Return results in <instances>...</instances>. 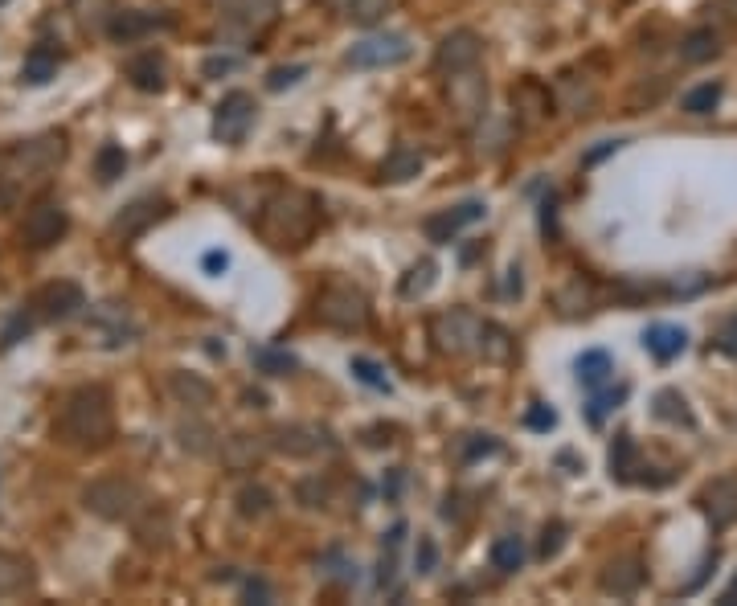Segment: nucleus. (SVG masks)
Masks as SVG:
<instances>
[{
  "label": "nucleus",
  "instance_id": "7",
  "mask_svg": "<svg viewBox=\"0 0 737 606\" xmlns=\"http://www.w3.org/2000/svg\"><path fill=\"white\" fill-rule=\"evenodd\" d=\"M447 103H451V111H455V119H459L463 127L480 123L484 111H488V78L475 70V66L451 74V78H447Z\"/></svg>",
  "mask_w": 737,
  "mask_h": 606
},
{
  "label": "nucleus",
  "instance_id": "28",
  "mask_svg": "<svg viewBox=\"0 0 737 606\" xmlns=\"http://www.w3.org/2000/svg\"><path fill=\"white\" fill-rule=\"evenodd\" d=\"M258 459H263V439L254 435H234L222 443V463L234 467V471H250Z\"/></svg>",
  "mask_w": 737,
  "mask_h": 606
},
{
  "label": "nucleus",
  "instance_id": "29",
  "mask_svg": "<svg viewBox=\"0 0 737 606\" xmlns=\"http://www.w3.org/2000/svg\"><path fill=\"white\" fill-rule=\"evenodd\" d=\"M250 365L258 373H267V377H287V373L299 369V361L287 349H271V344H254V349H250Z\"/></svg>",
  "mask_w": 737,
  "mask_h": 606
},
{
  "label": "nucleus",
  "instance_id": "22",
  "mask_svg": "<svg viewBox=\"0 0 737 606\" xmlns=\"http://www.w3.org/2000/svg\"><path fill=\"white\" fill-rule=\"evenodd\" d=\"M606 467H611V480H615V484H631L635 471H643V467H639V447H635L631 435H615L611 455H606Z\"/></svg>",
  "mask_w": 737,
  "mask_h": 606
},
{
  "label": "nucleus",
  "instance_id": "37",
  "mask_svg": "<svg viewBox=\"0 0 737 606\" xmlns=\"http://www.w3.org/2000/svg\"><path fill=\"white\" fill-rule=\"evenodd\" d=\"M271 508H275V496H271L267 488L254 484V488H242V492H238V512L246 516V521H263Z\"/></svg>",
  "mask_w": 737,
  "mask_h": 606
},
{
  "label": "nucleus",
  "instance_id": "57",
  "mask_svg": "<svg viewBox=\"0 0 737 606\" xmlns=\"http://www.w3.org/2000/svg\"><path fill=\"white\" fill-rule=\"evenodd\" d=\"M0 5H9V0H0Z\"/></svg>",
  "mask_w": 737,
  "mask_h": 606
},
{
  "label": "nucleus",
  "instance_id": "8",
  "mask_svg": "<svg viewBox=\"0 0 737 606\" xmlns=\"http://www.w3.org/2000/svg\"><path fill=\"white\" fill-rule=\"evenodd\" d=\"M410 54H414V46L402 33H377V37L357 41L344 62H349L353 70H389V66L410 62Z\"/></svg>",
  "mask_w": 737,
  "mask_h": 606
},
{
  "label": "nucleus",
  "instance_id": "50",
  "mask_svg": "<svg viewBox=\"0 0 737 606\" xmlns=\"http://www.w3.org/2000/svg\"><path fill=\"white\" fill-rule=\"evenodd\" d=\"M471 439H475V443L463 451V459H467V463H471V459H480V455H496V451H500V443H496L492 435H471Z\"/></svg>",
  "mask_w": 737,
  "mask_h": 606
},
{
  "label": "nucleus",
  "instance_id": "33",
  "mask_svg": "<svg viewBox=\"0 0 737 606\" xmlns=\"http://www.w3.org/2000/svg\"><path fill=\"white\" fill-rule=\"evenodd\" d=\"M520 566H525V545H520V537H496L492 541V570L516 574Z\"/></svg>",
  "mask_w": 737,
  "mask_h": 606
},
{
  "label": "nucleus",
  "instance_id": "11",
  "mask_svg": "<svg viewBox=\"0 0 737 606\" xmlns=\"http://www.w3.org/2000/svg\"><path fill=\"white\" fill-rule=\"evenodd\" d=\"M254 99L246 95V91H230L222 103H218V111H213V140L218 144H242L246 140V132H250V123H254Z\"/></svg>",
  "mask_w": 737,
  "mask_h": 606
},
{
  "label": "nucleus",
  "instance_id": "15",
  "mask_svg": "<svg viewBox=\"0 0 737 606\" xmlns=\"http://www.w3.org/2000/svg\"><path fill=\"white\" fill-rule=\"evenodd\" d=\"M701 508L709 516V525L721 533L737 521V475H717L713 484H705L701 492Z\"/></svg>",
  "mask_w": 737,
  "mask_h": 606
},
{
  "label": "nucleus",
  "instance_id": "19",
  "mask_svg": "<svg viewBox=\"0 0 737 606\" xmlns=\"http://www.w3.org/2000/svg\"><path fill=\"white\" fill-rule=\"evenodd\" d=\"M643 349L652 353L660 365H668V361H676L688 349V332L680 324H652L643 332Z\"/></svg>",
  "mask_w": 737,
  "mask_h": 606
},
{
  "label": "nucleus",
  "instance_id": "46",
  "mask_svg": "<svg viewBox=\"0 0 737 606\" xmlns=\"http://www.w3.org/2000/svg\"><path fill=\"white\" fill-rule=\"evenodd\" d=\"M29 328H33V312H17L9 324H5V332H0V349H13V344L21 340V336H29Z\"/></svg>",
  "mask_w": 737,
  "mask_h": 606
},
{
  "label": "nucleus",
  "instance_id": "18",
  "mask_svg": "<svg viewBox=\"0 0 737 606\" xmlns=\"http://www.w3.org/2000/svg\"><path fill=\"white\" fill-rule=\"evenodd\" d=\"M598 586L606 594H615V598H631L643 586V561L639 557H615V561H606Z\"/></svg>",
  "mask_w": 737,
  "mask_h": 606
},
{
  "label": "nucleus",
  "instance_id": "2",
  "mask_svg": "<svg viewBox=\"0 0 737 606\" xmlns=\"http://www.w3.org/2000/svg\"><path fill=\"white\" fill-rule=\"evenodd\" d=\"M320 222V201L303 189H279L258 213V234L271 246H303Z\"/></svg>",
  "mask_w": 737,
  "mask_h": 606
},
{
  "label": "nucleus",
  "instance_id": "36",
  "mask_svg": "<svg viewBox=\"0 0 737 606\" xmlns=\"http://www.w3.org/2000/svg\"><path fill=\"white\" fill-rule=\"evenodd\" d=\"M123 168H127V152H123L119 144H103L99 156H95V177H99L103 185H111V181L123 177Z\"/></svg>",
  "mask_w": 737,
  "mask_h": 606
},
{
  "label": "nucleus",
  "instance_id": "35",
  "mask_svg": "<svg viewBox=\"0 0 737 606\" xmlns=\"http://www.w3.org/2000/svg\"><path fill=\"white\" fill-rule=\"evenodd\" d=\"M623 402H627V385H615V389H594V398H590V406H586V422H590V426H602V422H606V414L619 410Z\"/></svg>",
  "mask_w": 737,
  "mask_h": 606
},
{
  "label": "nucleus",
  "instance_id": "41",
  "mask_svg": "<svg viewBox=\"0 0 737 606\" xmlns=\"http://www.w3.org/2000/svg\"><path fill=\"white\" fill-rule=\"evenodd\" d=\"M389 5H394V0H349V17L369 29L389 13Z\"/></svg>",
  "mask_w": 737,
  "mask_h": 606
},
{
  "label": "nucleus",
  "instance_id": "48",
  "mask_svg": "<svg viewBox=\"0 0 737 606\" xmlns=\"http://www.w3.org/2000/svg\"><path fill=\"white\" fill-rule=\"evenodd\" d=\"M713 340H717V349H721L725 357H733V361H737V312H733L729 320H721V328H717V336H713Z\"/></svg>",
  "mask_w": 737,
  "mask_h": 606
},
{
  "label": "nucleus",
  "instance_id": "10",
  "mask_svg": "<svg viewBox=\"0 0 737 606\" xmlns=\"http://www.w3.org/2000/svg\"><path fill=\"white\" fill-rule=\"evenodd\" d=\"M66 230H70L66 205H62V201H54V197H46V201L29 205L25 226H21V242H25V246H33V250H46V246L62 242V238H66Z\"/></svg>",
  "mask_w": 737,
  "mask_h": 606
},
{
  "label": "nucleus",
  "instance_id": "25",
  "mask_svg": "<svg viewBox=\"0 0 737 606\" xmlns=\"http://www.w3.org/2000/svg\"><path fill=\"white\" fill-rule=\"evenodd\" d=\"M418 172H422V152H418V148H410V144H398L394 152L385 156V164H381V177H385V181H394V185L414 181Z\"/></svg>",
  "mask_w": 737,
  "mask_h": 606
},
{
  "label": "nucleus",
  "instance_id": "53",
  "mask_svg": "<svg viewBox=\"0 0 737 606\" xmlns=\"http://www.w3.org/2000/svg\"><path fill=\"white\" fill-rule=\"evenodd\" d=\"M246 598L250 602H271V586L263 578H254V582H246Z\"/></svg>",
  "mask_w": 737,
  "mask_h": 606
},
{
  "label": "nucleus",
  "instance_id": "26",
  "mask_svg": "<svg viewBox=\"0 0 737 606\" xmlns=\"http://www.w3.org/2000/svg\"><path fill=\"white\" fill-rule=\"evenodd\" d=\"M574 373H578V381H582L586 389H598V385L611 381L615 361H611V353H606V349H586V353L574 361Z\"/></svg>",
  "mask_w": 737,
  "mask_h": 606
},
{
  "label": "nucleus",
  "instance_id": "9",
  "mask_svg": "<svg viewBox=\"0 0 737 606\" xmlns=\"http://www.w3.org/2000/svg\"><path fill=\"white\" fill-rule=\"evenodd\" d=\"M267 447L291 455V459H312L320 451H332V435L316 422H279L271 435H267Z\"/></svg>",
  "mask_w": 737,
  "mask_h": 606
},
{
  "label": "nucleus",
  "instance_id": "38",
  "mask_svg": "<svg viewBox=\"0 0 737 606\" xmlns=\"http://www.w3.org/2000/svg\"><path fill=\"white\" fill-rule=\"evenodd\" d=\"M553 299H557L561 316H582V312H590V287H586L582 279H574L570 287H561Z\"/></svg>",
  "mask_w": 737,
  "mask_h": 606
},
{
  "label": "nucleus",
  "instance_id": "55",
  "mask_svg": "<svg viewBox=\"0 0 737 606\" xmlns=\"http://www.w3.org/2000/svg\"><path fill=\"white\" fill-rule=\"evenodd\" d=\"M324 5H332V9H349V0H324Z\"/></svg>",
  "mask_w": 737,
  "mask_h": 606
},
{
  "label": "nucleus",
  "instance_id": "1",
  "mask_svg": "<svg viewBox=\"0 0 737 606\" xmlns=\"http://www.w3.org/2000/svg\"><path fill=\"white\" fill-rule=\"evenodd\" d=\"M58 439L82 451H99L111 443L115 435V410H111V394L103 385H78L62 398L58 418H54Z\"/></svg>",
  "mask_w": 737,
  "mask_h": 606
},
{
  "label": "nucleus",
  "instance_id": "13",
  "mask_svg": "<svg viewBox=\"0 0 737 606\" xmlns=\"http://www.w3.org/2000/svg\"><path fill=\"white\" fill-rule=\"evenodd\" d=\"M488 213V205L484 201H459V205H451V209H439V213H430V218L422 222V230H426V238L435 242V246H447L463 226H471V222H480Z\"/></svg>",
  "mask_w": 737,
  "mask_h": 606
},
{
  "label": "nucleus",
  "instance_id": "42",
  "mask_svg": "<svg viewBox=\"0 0 737 606\" xmlns=\"http://www.w3.org/2000/svg\"><path fill=\"white\" fill-rule=\"evenodd\" d=\"M566 533H570V525H566V521H549V525L541 529V545H537V557H541V561L557 557V553H561V545H566Z\"/></svg>",
  "mask_w": 737,
  "mask_h": 606
},
{
  "label": "nucleus",
  "instance_id": "47",
  "mask_svg": "<svg viewBox=\"0 0 737 606\" xmlns=\"http://www.w3.org/2000/svg\"><path fill=\"white\" fill-rule=\"evenodd\" d=\"M328 496H332V488H328L324 480H303V484H299V504H303V508H324Z\"/></svg>",
  "mask_w": 737,
  "mask_h": 606
},
{
  "label": "nucleus",
  "instance_id": "16",
  "mask_svg": "<svg viewBox=\"0 0 737 606\" xmlns=\"http://www.w3.org/2000/svg\"><path fill=\"white\" fill-rule=\"evenodd\" d=\"M164 213H168V201H164V197H140V201H132V205H127L119 218L111 222V234L123 238V242H132V238H140L148 226H156Z\"/></svg>",
  "mask_w": 737,
  "mask_h": 606
},
{
  "label": "nucleus",
  "instance_id": "3",
  "mask_svg": "<svg viewBox=\"0 0 737 606\" xmlns=\"http://www.w3.org/2000/svg\"><path fill=\"white\" fill-rule=\"evenodd\" d=\"M62 152H66L62 136H41V140H29V144L13 148L5 160H0V201H13L29 181H41L62 160Z\"/></svg>",
  "mask_w": 737,
  "mask_h": 606
},
{
  "label": "nucleus",
  "instance_id": "14",
  "mask_svg": "<svg viewBox=\"0 0 737 606\" xmlns=\"http://www.w3.org/2000/svg\"><path fill=\"white\" fill-rule=\"evenodd\" d=\"M480 54H484L480 33H471V29H455V33H447V37L439 41V50H435V66H439L443 74H459V70L480 66Z\"/></svg>",
  "mask_w": 737,
  "mask_h": 606
},
{
  "label": "nucleus",
  "instance_id": "23",
  "mask_svg": "<svg viewBox=\"0 0 737 606\" xmlns=\"http://www.w3.org/2000/svg\"><path fill=\"white\" fill-rule=\"evenodd\" d=\"M717 54H721V37H717V29H709V25L692 29V33L680 41V58H684L688 66H705V62H713Z\"/></svg>",
  "mask_w": 737,
  "mask_h": 606
},
{
  "label": "nucleus",
  "instance_id": "20",
  "mask_svg": "<svg viewBox=\"0 0 737 606\" xmlns=\"http://www.w3.org/2000/svg\"><path fill=\"white\" fill-rule=\"evenodd\" d=\"M33 582H37L33 561H29V557H21V553L0 549V598L25 594V590H33Z\"/></svg>",
  "mask_w": 737,
  "mask_h": 606
},
{
  "label": "nucleus",
  "instance_id": "54",
  "mask_svg": "<svg viewBox=\"0 0 737 606\" xmlns=\"http://www.w3.org/2000/svg\"><path fill=\"white\" fill-rule=\"evenodd\" d=\"M717 602H721V606H737V574H733V582L717 594Z\"/></svg>",
  "mask_w": 737,
  "mask_h": 606
},
{
  "label": "nucleus",
  "instance_id": "6",
  "mask_svg": "<svg viewBox=\"0 0 737 606\" xmlns=\"http://www.w3.org/2000/svg\"><path fill=\"white\" fill-rule=\"evenodd\" d=\"M480 332H484V320L467 308H451V312H439L430 320V340H435V349L447 357L480 353Z\"/></svg>",
  "mask_w": 737,
  "mask_h": 606
},
{
  "label": "nucleus",
  "instance_id": "4",
  "mask_svg": "<svg viewBox=\"0 0 737 606\" xmlns=\"http://www.w3.org/2000/svg\"><path fill=\"white\" fill-rule=\"evenodd\" d=\"M82 504L91 508L103 521H140L144 508L152 504L148 492L136 480H123V475H103L91 488L82 492Z\"/></svg>",
  "mask_w": 737,
  "mask_h": 606
},
{
  "label": "nucleus",
  "instance_id": "34",
  "mask_svg": "<svg viewBox=\"0 0 737 606\" xmlns=\"http://www.w3.org/2000/svg\"><path fill=\"white\" fill-rule=\"evenodd\" d=\"M435 279H439V267L430 263V258H422V263H414L410 271H406V279H402V299H422L430 287H435Z\"/></svg>",
  "mask_w": 737,
  "mask_h": 606
},
{
  "label": "nucleus",
  "instance_id": "27",
  "mask_svg": "<svg viewBox=\"0 0 737 606\" xmlns=\"http://www.w3.org/2000/svg\"><path fill=\"white\" fill-rule=\"evenodd\" d=\"M480 353H484V361L504 365V361H512V357H516V340H512V332H508V328H500V324L484 320V332H480Z\"/></svg>",
  "mask_w": 737,
  "mask_h": 606
},
{
  "label": "nucleus",
  "instance_id": "21",
  "mask_svg": "<svg viewBox=\"0 0 737 606\" xmlns=\"http://www.w3.org/2000/svg\"><path fill=\"white\" fill-rule=\"evenodd\" d=\"M127 78H132V86H136V91H144V95L164 91V54H156V50L136 54L132 62H127Z\"/></svg>",
  "mask_w": 737,
  "mask_h": 606
},
{
  "label": "nucleus",
  "instance_id": "44",
  "mask_svg": "<svg viewBox=\"0 0 737 606\" xmlns=\"http://www.w3.org/2000/svg\"><path fill=\"white\" fill-rule=\"evenodd\" d=\"M209 435H213V430H209V426H201V422L181 426V447H185V451H193V455H209Z\"/></svg>",
  "mask_w": 737,
  "mask_h": 606
},
{
  "label": "nucleus",
  "instance_id": "45",
  "mask_svg": "<svg viewBox=\"0 0 737 606\" xmlns=\"http://www.w3.org/2000/svg\"><path fill=\"white\" fill-rule=\"evenodd\" d=\"M435 566H439V545H435V537H418L414 570H418V574H435Z\"/></svg>",
  "mask_w": 737,
  "mask_h": 606
},
{
  "label": "nucleus",
  "instance_id": "24",
  "mask_svg": "<svg viewBox=\"0 0 737 606\" xmlns=\"http://www.w3.org/2000/svg\"><path fill=\"white\" fill-rule=\"evenodd\" d=\"M156 25H164V17H152V13H140V9H123V13H111L107 33L115 41H136V37H144Z\"/></svg>",
  "mask_w": 737,
  "mask_h": 606
},
{
  "label": "nucleus",
  "instance_id": "56",
  "mask_svg": "<svg viewBox=\"0 0 737 606\" xmlns=\"http://www.w3.org/2000/svg\"><path fill=\"white\" fill-rule=\"evenodd\" d=\"M729 9H733V17H737V0H729Z\"/></svg>",
  "mask_w": 737,
  "mask_h": 606
},
{
  "label": "nucleus",
  "instance_id": "49",
  "mask_svg": "<svg viewBox=\"0 0 737 606\" xmlns=\"http://www.w3.org/2000/svg\"><path fill=\"white\" fill-rule=\"evenodd\" d=\"M525 426H529V430H541V435H549V430L557 426V414H553L549 406H541V402H537V406H529Z\"/></svg>",
  "mask_w": 737,
  "mask_h": 606
},
{
  "label": "nucleus",
  "instance_id": "52",
  "mask_svg": "<svg viewBox=\"0 0 737 606\" xmlns=\"http://www.w3.org/2000/svg\"><path fill=\"white\" fill-rule=\"evenodd\" d=\"M234 66H238V58H226V54H222V58H205L201 74H205V78H218V74H230Z\"/></svg>",
  "mask_w": 737,
  "mask_h": 606
},
{
  "label": "nucleus",
  "instance_id": "12",
  "mask_svg": "<svg viewBox=\"0 0 737 606\" xmlns=\"http://www.w3.org/2000/svg\"><path fill=\"white\" fill-rule=\"evenodd\" d=\"M29 308H33L41 320H70L78 308H86V295H82L78 283L58 279V283H46V287H41V291L29 299Z\"/></svg>",
  "mask_w": 737,
  "mask_h": 606
},
{
  "label": "nucleus",
  "instance_id": "39",
  "mask_svg": "<svg viewBox=\"0 0 737 606\" xmlns=\"http://www.w3.org/2000/svg\"><path fill=\"white\" fill-rule=\"evenodd\" d=\"M349 369H353V377H357L361 385L377 389V394H394V385H389V377H385V369H381L377 361H369V357H353V361H349Z\"/></svg>",
  "mask_w": 737,
  "mask_h": 606
},
{
  "label": "nucleus",
  "instance_id": "43",
  "mask_svg": "<svg viewBox=\"0 0 737 606\" xmlns=\"http://www.w3.org/2000/svg\"><path fill=\"white\" fill-rule=\"evenodd\" d=\"M299 78H308V66L303 62H291V66H275L267 74V91H287V86H295Z\"/></svg>",
  "mask_w": 737,
  "mask_h": 606
},
{
  "label": "nucleus",
  "instance_id": "31",
  "mask_svg": "<svg viewBox=\"0 0 737 606\" xmlns=\"http://www.w3.org/2000/svg\"><path fill=\"white\" fill-rule=\"evenodd\" d=\"M168 389H172V394H177L185 406H193V410H201V406L213 402V385L201 381V377H193V373H172V377H168Z\"/></svg>",
  "mask_w": 737,
  "mask_h": 606
},
{
  "label": "nucleus",
  "instance_id": "17",
  "mask_svg": "<svg viewBox=\"0 0 737 606\" xmlns=\"http://www.w3.org/2000/svg\"><path fill=\"white\" fill-rule=\"evenodd\" d=\"M553 99H557V107H561V111L582 115V111H590V107H594L598 86H594V78H586V74L570 70V74H561V78L553 82Z\"/></svg>",
  "mask_w": 737,
  "mask_h": 606
},
{
  "label": "nucleus",
  "instance_id": "32",
  "mask_svg": "<svg viewBox=\"0 0 737 606\" xmlns=\"http://www.w3.org/2000/svg\"><path fill=\"white\" fill-rule=\"evenodd\" d=\"M656 418H664L672 426H697V418H692L680 389H660V394H656Z\"/></svg>",
  "mask_w": 737,
  "mask_h": 606
},
{
  "label": "nucleus",
  "instance_id": "51",
  "mask_svg": "<svg viewBox=\"0 0 737 606\" xmlns=\"http://www.w3.org/2000/svg\"><path fill=\"white\" fill-rule=\"evenodd\" d=\"M201 267H205L209 275H222V271H230V254H226V250H205Z\"/></svg>",
  "mask_w": 737,
  "mask_h": 606
},
{
  "label": "nucleus",
  "instance_id": "5",
  "mask_svg": "<svg viewBox=\"0 0 737 606\" xmlns=\"http://www.w3.org/2000/svg\"><path fill=\"white\" fill-rule=\"evenodd\" d=\"M316 320L336 332H361L369 324V299L353 283H328L316 295Z\"/></svg>",
  "mask_w": 737,
  "mask_h": 606
},
{
  "label": "nucleus",
  "instance_id": "30",
  "mask_svg": "<svg viewBox=\"0 0 737 606\" xmlns=\"http://www.w3.org/2000/svg\"><path fill=\"white\" fill-rule=\"evenodd\" d=\"M54 74H58V54H54L50 46H33V50L25 54L21 82H29V86H46Z\"/></svg>",
  "mask_w": 737,
  "mask_h": 606
},
{
  "label": "nucleus",
  "instance_id": "40",
  "mask_svg": "<svg viewBox=\"0 0 737 606\" xmlns=\"http://www.w3.org/2000/svg\"><path fill=\"white\" fill-rule=\"evenodd\" d=\"M721 82H705V86H697V91H688L684 95V111L688 115H709L717 103H721Z\"/></svg>",
  "mask_w": 737,
  "mask_h": 606
}]
</instances>
